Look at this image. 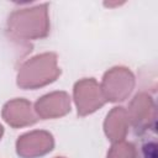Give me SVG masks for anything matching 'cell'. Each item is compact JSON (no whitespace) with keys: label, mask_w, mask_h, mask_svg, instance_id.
<instances>
[{"label":"cell","mask_w":158,"mask_h":158,"mask_svg":"<svg viewBox=\"0 0 158 158\" xmlns=\"http://www.w3.org/2000/svg\"><path fill=\"white\" fill-rule=\"evenodd\" d=\"M6 31L17 42H32L46 38L51 31L48 4L14 10L6 20Z\"/></svg>","instance_id":"1"},{"label":"cell","mask_w":158,"mask_h":158,"mask_svg":"<svg viewBox=\"0 0 158 158\" xmlns=\"http://www.w3.org/2000/svg\"><path fill=\"white\" fill-rule=\"evenodd\" d=\"M60 74L57 53L44 52L26 59L20 65L16 84L23 90H36L54 83Z\"/></svg>","instance_id":"2"},{"label":"cell","mask_w":158,"mask_h":158,"mask_svg":"<svg viewBox=\"0 0 158 158\" xmlns=\"http://www.w3.org/2000/svg\"><path fill=\"white\" fill-rule=\"evenodd\" d=\"M136 78L133 72L123 65H116L107 69L100 83L101 91L106 102H122L133 91Z\"/></svg>","instance_id":"3"},{"label":"cell","mask_w":158,"mask_h":158,"mask_svg":"<svg viewBox=\"0 0 158 158\" xmlns=\"http://www.w3.org/2000/svg\"><path fill=\"white\" fill-rule=\"evenodd\" d=\"M130 127L135 130L136 135H143L156 127L157 109L156 101L147 91L137 93L130 101L126 109Z\"/></svg>","instance_id":"4"},{"label":"cell","mask_w":158,"mask_h":158,"mask_svg":"<svg viewBox=\"0 0 158 158\" xmlns=\"http://www.w3.org/2000/svg\"><path fill=\"white\" fill-rule=\"evenodd\" d=\"M73 101L80 117L96 112L106 104L100 83L95 78H83L74 83Z\"/></svg>","instance_id":"5"},{"label":"cell","mask_w":158,"mask_h":158,"mask_svg":"<svg viewBox=\"0 0 158 158\" xmlns=\"http://www.w3.org/2000/svg\"><path fill=\"white\" fill-rule=\"evenodd\" d=\"M54 148V137L49 131L33 130L17 137L16 154L20 158H41Z\"/></svg>","instance_id":"6"},{"label":"cell","mask_w":158,"mask_h":158,"mask_svg":"<svg viewBox=\"0 0 158 158\" xmlns=\"http://www.w3.org/2000/svg\"><path fill=\"white\" fill-rule=\"evenodd\" d=\"M40 120H53L68 115L72 110V98L64 90H56L42 95L33 105Z\"/></svg>","instance_id":"7"},{"label":"cell","mask_w":158,"mask_h":158,"mask_svg":"<svg viewBox=\"0 0 158 158\" xmlns=\"http://www.w3.org/2000/svg\"><path fill=\"white\" fill-rule=\"evenodd\" d=\"M2 120L12 128H22L35 125L40 118L33 104L25 98H15L6 101L1 109Z\"/></svg>","instance_id":"8"},{"label":"cell","mask_w":158,"mask_h":158,"mask_svg":"<svg viewBox=\"0 0 158 158\" xmlns=\"http://www.w3.org/2000/svg\"><path fill=\"white\" fill-rule=\"evenodd\" d=\"M102 127L106 138L111 143L125 141L130 131V121L126 109L123 106L112 107L107 112Z\"/></svg>","instance_id":"9"},{"label":"cell","mask_w":158,"mask_h":158,"mask_svg":"<svg viewBox=\"0 0 158 158\" xmlns=\"http://www.w3.org/2000/svg\"><path fill=\"white\" fill-rule=\"evenodd\" d=\"M106 158H138L137 148L132 142L120 141L111 144L107 151Z\"/></svg>","instance_id":"10"},{"label":"cell","mask_w":158,"mask_h":158,"mask_svg":"<svg viewBox=\"0 0 158 158\" xmlns=\"http://www.w3.org/2000/svg\"><path fill=\"white\" fill-rule=\"evenodd\" d=\"M4 131H5V130H4V126L0 123V141H1V138H2V136H4Z\"/></svg>","instance_id":"11"},{"label":"cell","mask_w":158,"mask_h":158,"mask_svg":"<svg viewBox=\"0 0 158 158\" xmlns=\"http://www.w3.org/2000/svg\"><path fill=\"white\" fill-rule=\"evenodd\" d=\"M54 158H65V157H54Z\"/></svg>","instance_id":"12"}]
</instances>
